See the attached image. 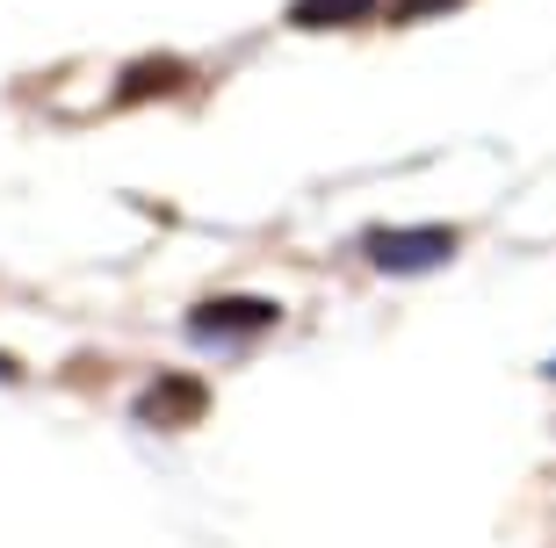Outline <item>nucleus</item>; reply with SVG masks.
I'll return each mask as SVG.
<instances>
[{"instance_id": "7", "label": "nucleus", "mask_w": 556, "mask_h": 548, "mask_svg": "<svg viewBox=\"0 0 556 548\" xmlns=\"http://www.w3.org/2000/svg\"><path fill=\"white\" fill-rule=\"evenodd\" d=\"M549 375H556V361H549Z\"/></svg>"}, {"instance_id": "2", "label": "nucleus", "mask_w": 556, "mask_h": 548, "mask_svg": "<svg viewBox=\"0 0 556 548\" xmlns=\"http://www.w3.org/2000/svg\"><path fill=\"white\" fill-rule=\"evenodd\" d=\"M188 326L203 332V340H225V332H268L275 304H268V296H217V304H203Z\"/></svg>"}, {"instance_id": "3", "label": "nucleus", "mask_w": 556, "mask_h": 548, "mask_svg": "<svg viewBox=\"0 0 556 548\" xmlns=\"http://www.w3.org/2000/svg\"><path fill=\"white\" fill-rule=\"evenodd\" d=\"M210 390L195 375H160V383L144 390V419H160V426H181V419H203Z\"/></svg>"}, {"instance_id": "5", "label": "nucleus", "mask_w": 556, "mask_h": 548, "mask_svg": "<svg viewBox=\"0 0 556 548\" xmlns=\"http://www.w3.org/2000/svg\"><path fill=\"white\" fill-rule=\"evenodd\" d=\"M376 15V0H289V29H348Z\"/></svg>"}, {"instance_id": "1", "label": "nucleus", "mask_w": 556, "mask_h": 548, "mask_svg": "<svg viewBox=\"0 0 556 548\" xmlns=\"http://www.w3.org/2000/svg\"><path fill=\"white\" fill-rule=\"evenodd\" d=\"M362 260L376 275H427V267L455 260V231L448 224H383V231L362 239Z\"/></svg>"}, {"instance_id": "4", "label": "nucleus", "mask_w": 556, "mask_h": 548, "mask_svg": "<svg viewBox=\"0 0 556 548\" xmlns=\"http://www.w3.org/2000/svg\"><path fill=\"white\" fill-rule=\"evenodd\" d=\"M188 80L181 59H152V65H130L124 80H116V102H160V94H174V87Z\"/></svg>"}, {"instance_id": "6", "label": "nucleus", "mask_w": 556, "mask_h": 548, "mask_svg": "<svg viewBox=\"0 0 556 548\" xmlns=\"http://www.w3.org/2000/svg\"><path fill=\"white\" fill-rule=\"evenodd\" d=\"M441 8H455V0H397L391 15L397 22H419V15H441Z\"/></svg>"}]
</instances>
